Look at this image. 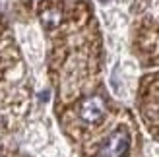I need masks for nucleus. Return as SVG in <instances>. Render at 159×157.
<instances>
[{
  "label": "nucleus",
  "mask_w": 159,
  "mask_h": 157,
  "mask_svg": "<svg viewBox=\"0 0 159 157\" xmlns=\"http://www.w3.org/2000/svg\"><path fill=\"white\" fill-rule=\"evenodd\" d=\"M39 20L51 41L49 70L60 111L97 87L99 33L87 0H43Z\"/></svg>",
  "instance_id": "obj_1"
},
{
  "label": "nucleus",
  "mask_w": 159,
  "mask_h": 157,
  "mask_svg": "<svg viewBox=\"0 0 159 157\" xmlns=\"http://www.w3.org/2000/svg\"><path fill=\"white\" fill-rule=\"evenodd\" d=\"M138 107L149 132L159 138V72L149 74L142 80Z\"/></svg>",
  "instance_id": "obj_2"
}]
</instances>
